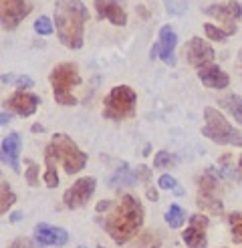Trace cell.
I'll return each mask as SVG.
<instances>
[{"mask_svg":"<svg viewBox=\"0 0 242 248\" xmlns=\"http://www.w3.org/2000/svg\"><path fill=\"white\" fill-rule=\"evenodd\" d=\"M157 186H160L162 190H174L176 194H184V190L178 186V182L172 178V176H167V173H164V176H160V180H157Z\"/></svg>","mask_w":242,"mask_h":248,"instance_id":"cell-26","label":"cell"},{"mask_svg":"<svg viewBox=\"0 0 242 248\" xmlns=\"http://www.w3.org/2000/svg\"><path fill=\"white\" fill-rule=\"evenodd\" d=\"M206 228H208V218L196 214L190 218V228L184 232V242L188 248H206L208 240H206Z\"/></svg>","mask_w":242,"mask_h":248,"instance_id":"cell-12","label":"cell"},{"mask_svg":"<svg viewBox=\"0 0 242 248\" xmlns=\"http://www.w3.org/2000/svg\"><path fill=\"white\" fill-rule=\"evenodd\" d=\"M206 15H210L226 24H232L242 15V6L238 2H224V4H212L206 8Z\"/></svg>","mask_w":242,"mask_h":248,"instance_id":"cell-18","label":"cell"},{"mask_svg":"<svg viewBox=\"0 0 242 248\" xmlns=\"http://www.w3.org/2000/svg\"><path fill=\"white\" fill-rule=\"evenodd\" d=\"M184 220H186V212L182 210L178 204H172L169 206V210L166 212V222L172 228H182L184 226Z\"/></svg>","mask_w":242,"mask_h":248,"instance_id":"cell-21","label":"cell"},{"mask_svg":"<svg viewBox=\"0 0 242 248\" xmlns=\"http://www.w3.org/2000/svg\"><path fill=\"white\" fill-rule=\"evenodd\" d=\"M16 220H20V212H15V214H12V222H16Z\"/></svg>","mask_w":242,"mask_h":248,"instance_id":"cell-36","label":"cell"},{"mask_svg":"<svg viewBox=\"0 0 242 248\" xmlns=\"http://www.w3.org/2000/svg\"><path fill=\"white\" fill-rule=\"evenodd\" d=\"M139 178H137V173L136 171H131L129 168H127V164H123L121 166L113 176H111V180H109V186L111 188H121V186H133Z\"/></svg>","mask_w":242,"mask_h":248,"instance_id":"cell-19","label":"cell"},{"mask_svg":"<svg viewBox=\"0 0 242 248\" xmlns=\"http://www.w3.org/2000/svg\"><path fill=\"white\" fill-rule=\"evenodd\" d=\"M45 184L48 186V188H57V186H59L57 168H46V171H45Z\"/></svg>","mask_w":242,"mask_h":248,"instance_id":"cell-30","label":"cell"},{"mask_svg":"<svg viewBox=\"0 0 242 248\" xmlns=\"http://www.w3.org/2000/svg\"><path fill=\"white\" fill-rule=\"evenodd\" d=\"M16 202V194L10 190L8 184H0V214H6L8 208Z\"/></svg>","mask_w":242,"mask_h":248,"instance_id":"cell-22","label":"cell"},{"mask_svg":"<svg viewBox=\"0 0 242 248\" xmlns=\"http://www.w3.org/2000/svg\"><path fill=\"white\" fill-rule=\"evenodd\" d=\"M41 99L36 97L34 93H29V91H16L12 93L6 101H4V107L8 111H12V113H16L20 117H30L36 107H39Z\"/></svg>","mask_w":242,"mask_h":248,"instance_id":"cell-10","label":"cell"},{"mask_svg":"<svg viewBox=\"0 0 242 248\" xmlns=\"http://www.w3.org/2000/svg\"><path fill=\"white\" fill-rule=\"evenodd\" d=\"M45 164L46 168H57V164H60L67 173H77L87 164V154H83L69 135L57 133L45 150Z\"/></svg>","mask_w":242,"mask_h":248,"instance_id":"cell-3","label":"cell"},{"mask_svg":"<svg viewBox=\"0 0 242 248\" xmlns=\"http://www.w3.org/2000/svg\"><path fill=\"white\" fill-rule=\"evenodd\" d=\"M105 208H109V202H99V204H97V210H99V212H101V210H105Z\"/></svg>","mask_w":242,"mask_h":248,"instance_id":"cell-35","label":"cell"},{"mask_svg":"<svg viewBox=\"0 0 242 248\" xmlns=\"http://www.w3.org/2000/svg\"><path fill=\"white\" fill-rule=\"evenodd\" d=\"M204 31H206V34H208V39L218 41V43L226 41V36H228V34H232V32H228V31H220V29H216V27H212V24H206Z\"/></svg>","mask_w":242,"mask_h":248,"instance_id":"cell-28","label":"cell"},{"mask_svg":"<svg viewBox=\"0 0 242 248\" xmlns=\"http://www.w3.org/2000/svg\"><path fill=\"white\" fill-rule=\"evenodd\" d=\"M169 15H184L188 8V0H164Z\"/></svg>","mask_w":242,"mask_h":248,"instance_id":"cell-27","label":"cell"},{"mask_svg":"<svg viewBox=\"0 0 242 248\" xmlns=\"http://www.w3.org/2000/svg\"><path fill=\"white\" fill-rule=\"evenodd\" d=\"M95 184H97L95 178H89V176H87V178H79V180L65 192V196H63L65 206L71 208V210L85 206V204L89 202V198L93 196V192H95Z\"/></svg>","mask_w":242,"mask_h":248,"instance_id":"cell-9","label":"cell"},{"mask_svg":"<svg viewBox=\"0 0 242 248\" xmlns=\"http://www.w3.org/2000/svg\"><path fill=\"white\" fill-rule=\"evenodd\" d=\"M95 8L99 18H107L115 27H125L127 24V15L115 0H95Z\"/></svg>","mask_w":242,"mask_h":248,"instance_id":"cell-16","label":"cell"},{"mask_svg":"<svg viewBox=\"0 0 242 248\" xmlns=\"http://www.w3.org/2000/svg\"><path fill=\"white\" fill-rule=\"evenodd\" d=\"M18 155H20V135L10 133L8 138L2 140V145H0V162L6 164L15 171H20Z\"/></svg>","mask_w":242,"mask_h":248,"instance_id":"cell-15","label":"cell"},{"mask_svg":"<svg viewBox=\"0 0 242 248\" xmlns=\"http://www.w3.org/2000/svg\"><path fill=\"white\" fill-rule=\"evenodd\" d=\"M79 248H85V246H79Z\"/></svg>","mask_w":242,"mask_h":248,"instance_id":"cell-40","label":"cell"},{"mask_svg":"<svg viewBox=\"0 0 242 248\" xmlns=\"http://www.w3.org/2000/svg\"><path fill=\"white\" fill-rule=\"evenodd\" d=\"M97 248H105V246H101V244H99V246H97Z\"/></svg>","mask_w":242,"mask_h":248,"instance_id":"cell-39","label":"cell"},{"mask_svg":"<svg viewBox=\"0 0 242 248\" xmlns=\"http://www.w3.org/2000/svg\"><path fill=\"white\" fill-rule=\"evenodd\" d=\"M204 119H206V125L202 127V135H206L208 140L220 143V145L242 147V133L230 125V123L224 119V115L218 113L214 107L204 109Z\"/></svg>","mask_w":242,"mask_h":248,"instance_id":"cell-4","label":"cell"},{"mask_svg":"<svg viewBox=\"0 0 242 248\" xmlns=\"http://www.w3.org/2000/svg\"><path fill=\"white\" fill-rule=\"evenodd\" d=\"M32 131H45L43 125H32Z\"/></svg>","mask_w":242,"mask_h":248,"instance_id":"cell-37","label":"cell"},{"mask_svg":"<svg viewBox=\"0 0 242 248\" xmlns=\"http://www.w3.org/2000/svg\"><path fill=\"white\" fill-rule=\"evenodd\" d=\"M8 248H34V244H32V240H29V238H16Z\"/></svg>","mask_w":242,"mask_h":248,"instance_id":"cell-32","label":"cell"},{"mask_svg":"<svg viewBox=\"0 0 242 248\" xmlns=\"http://www.w3.org/2000/svg\"><path fill=\"white\" fill-rule=\"evenodd\" d=\"M51 83H53V95L57 99L59 105H75L77 99L73 95V87L81 83V77H79V71H77V65L75 63H60L53 69L51 73Z\"/></svg>","mask_w":242,"mask_h":248,"instance_id":"cell-5","label":"cell"},{"mask_svg":"<svg viewBox=\"0 0 242 248\" xmlns=\"http://www.w3.org/2000/svg\"><path fill=\"white\" fill-rule=\"evenodd\" d=\"M218 103H220V105L228 111V113L232 115V117L240 123V125H242V99H240L238 95H226V97H222Z\"/></svg>","mask_w":242,"mask_h":248,"instance_id":"cell-20","label":"cell"},{"mask_svg":"<svg viewBox=\"0 0 242 248\" xmlns=\"http://www.w3.org/2000/svg\"><path fill=\"white\" fill-rule=\"evenodd\" d=\"M34 240L41 246H63L69 240L65 228H57L51 224H36L34 226Z\"/></svg>","mask_w":242,"mask_h":248,"instance_id":"cell-14","label":"cell"},{"mask_svg":"<svg viewBox=\"0 0 242 248\" xmlns=\"http://www.w3.org/2000/svg\"><path fill=\"white\" fill-rule=\"evenodd\" d=\"M143 224V206L137 198L133 196H123L117 202V206L111 210L103 222V226L107 230V234L113 238L115 244H125L129 242L136 234L139 232Z\"/></svg>","mask_w":242,"mask_h":248,"instance_id":"cell-1","label":"cell"},{"mask_svg":"<svg viewBox=\"0 0 242 248\" xmlns=\"http://www.w3.org/2000/svg\"><path fill=\"white\" fill-rule=\"evenodd\" d=\"M176 162H178L176 155L167 154V152H157L153 157V168H172V166H176Z\"/></svg>","mask_w":242,"mask_h":248,"instance_id":"cell-24","label":"cell"},{"mask_svg":"<svg viewBox=\"0 0 242 248\" xmlns=\"http://www.w3.org/2000/svg\"><path fill=\"white\" fill-rule=\"evenodd\" d=\"M198 77L200 81L208 87V89H224V87H228L230 79L228 75L216 65H206V67H200L198 71Z\"/></svg>","mask_w":242,"mask_h":248,"instance_id":"cell-17","label":"cell"},{"mask_svg":"<svg viewBox=\"0 0 242 248\" xmlns=\"http://www.w3.org/2000/svg\"><path fill=\"white\" fill-rule=\"evenodd\" d=\"M230 228H232V240L236 244H242V214H230L228 216Z\"/></svg>","mask_w":242,"mask_h":248,"instance_id":"cell-23","label":"cell"},{"mask_svg":"<svg viewBox=\"0 0 242 248\" xmlns=\"http://www.w3.org/2000/svg\"><path fill=\"white\" fill-rule=\"evenodd\" d=\"M34 32H39V34H51V32H53V22H51V18H46V16L36 18V20H34Z\"/></svg>","mask_w":242,"mask_h":248,"instance_id":"cell-29","label":"cell"},{"mask_svg":"<svg viewBox=\"0 0 242 248\" xmlns=\"http://www.w3.org/2000/svg\"><path fill=\"white\" fill-rule=\"evenodd\" d=\"M148 196H150V200H151V202L157 200V192H155L153 188H148Z\"/></svg>","mask_w":242,"mask_h":248,"instance_id":"cell-34","label":"cell"},{"mask_svg":"<svg viewBox=\"0 0 242 248\" xmlns=\"http://www.w3.org/2000/svg\"><path fill=\"white\" fill-rule=\"evenodd\" d=\"M186 55H188V61L194 67H206V65L212 63L214 48L206 41L198 39V36H194V39L186 45Z\"/></svg>","mask_w":242,"mask_h":248,"instance_id":"cell-13","label":"cell"},{"mask_svg":"<svg viewBox=\"0 0 242 248\" xmlns=\"http://www.w3.org/2000/svg\"><path fill=\"white\" fill-rule=\"evenodd\" d=\"M39 166L36 164H32V162H29V170H27V180H29V184L30 186H39Z\"/></svg>","mask_w":242,"mask_h":248,"instance_id":"cell-31","label":"cell"},{"mask_svg":"<svg viewBox=\"0 0 242 248\" xmlns=\"http://www.w3.org/2000/svg\"><path fill=\"white\" fill-rule=\"evenodd\" d=\"M238 171H240V178H242V157H240V162H238Z\"/></svg>","mask_w":242,"mask_h":248,"instance_id":"cell-38","label":"cell"},{"mask_svg":"<svg viewBox=\"0 0 242 248\" xmlns=\"http://www.w3.org/2000/svg\"><path fill=\"white\" fill-rule=\"evenodd\" d=\"M87 20L89 10L81 0H57L55 2L57 34L67 48L83 46V32Z\"/></svg>","mask_w":242,"mask_h":248,"instance_id":"cell-2","label":"cell"},{"mask_svg":"<svg viewBox=\"0 0 242 248\" xmlns=\"http://www.w3.org/2000/svg\"><path fill=\"white\" fill-rule=\"evenodd\" d=\"M218 180L212 171H206L198 178V200L196 204L202 210H208L212 214H222V202L216 196Z\"/></svg>","mask_w":242,"mask_h":248,"instance_id":"cell-7","label":"cell"},{"mask_svg":"<svg viewBox=\"0 0 242 248\" xmlns=\"http://www.w3.org/2000/svg\"><path fill=\"white\" fill-rule=\"evenodd\" d=\"M29 12L30 6L27 0H0V27L15 31Z\"/></svg>","mask_w":242,"mask_h":248,"instance_id":"cell-8","label":"cell"},{"mask_svg":"<svg viewBox=\"0 0 242 248\" xmlns=\"http://www.w3.org/2000/svg\"><path fill=\"white\" fill-rule=\"evenodd\" d=\"M0 81L8 85H18V87H32V79L27 75H2Z\"/></svg>","mask_w":242,"mask_h":248,"instance_id":"cell-25","label":"cell"},{"mask_svg":"<svg viewBox=\"0 0 242 248\" xmlns=\"http://www.w3.org/2000/svg\"><path fill=\"white\" fill-rule=\"evenodd\" d=\"M10 123V115L8 113H0V125H8Z\"/></svg>","mask_w":242,"mask_h":248,"instance_id":"cell-33","label":"cell"},{"mask_svg":"<svg viewBox=\"0 0 242 248\" xmlns=\"http://www.w3.org/2000/svg\"><path fill=\"white\" fill-rule=\"evenodd\" d=\"M136 91L127 85H119L113 87L111 93L105 97V107H103V115L107 119H125L131 117L136 111Z\"/></svg>","mask_w":242,"mask_h":248,"instance_id":"cell-6","label":"cell"},{"mask_svg":"<svg viewBox=\"0 0 242 248\" xmlns=\"http://www.w3.org/2000/svg\"><path fill=\"white\" fill-rule=\"evenodd\" d=\"M176 45H178L176 32L169 29V27H162L160 29V43H157L151 48V57H160L166 65H172L174 67L176 65V57H174Z\"/></svg>","mask_w":242,"mask_h":248,"instance_id":"cell-11","label":"cell"}]
</instances>
